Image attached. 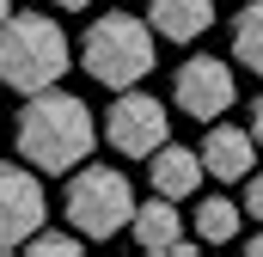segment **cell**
Instances as JSON below:
<instances>
[{"label":"cell","instance_id":"cell-6","mask_svg":"<svg viewBox=\"0 0 263 257\" xmlns=\"http://www.w3.org/2000/svg\"><path fill=\"white\" fill-rule=\"evenodd\" d=\"M233 98H239L233 62H220V56H190V62H178V74H172V104H178V111H190L196 123L227 117V111H233Z\"/></svg>","mask_w":263,"mask_h":257},{"label":"cell","instance_id":"cell-15","mask_svg":"<svg viewBox=\"0 0 263 257\" xmlns=\"http://www.w3.org/2000/svg\"><path fill=\"white\" fill-rule=\"evenodd\" d=\"M239 214H251V221L263 227V172H251V178H245V202H239Z\"/></svg>","mask_w":263,"mask_h":257},{"label":"cell","instance_id":"cell-5","mask_svg":"<svg viewBox=\"0 0 263 257\" xmlns=\"http://www.w3.org/2000/svg\"><path fill=\"white\" fill-rule=\"evenodd\" d=\"M104 141H110V153H123V159H147L153 147L172 141L165 104L147 98V92H135V86H123L117 104H110V117H104Z\"/></svg>","mask_w":263,"mask_h":257},{"label":"cell","instance_id":"cell-16","mask_svg":"<svg viewBox=\"0 0 263 257\" xmlns=\"http://www.w3.org/2000/svg\"><path fill=\"white\" fill-rule=\"evenodd\" d=\"M251 141L263 147V92H257V104H251Z\"/></svg>","mask_w":263,"mask_h":257},{"label":"cell","instance_id":"cell-4","mask_svg":"<svg viewBox=\"0 0 263 257\" xmlns=\"http://www.w3.org/2000/svg\"><path fill=\"white\" fill-rule=\"evenodd\" d=\"M67 227L80 239H110L123 233L135 214V190L117 166H73V184H67Z\"/></svg>","mask_w":263,"mask_h":257},{"label":"cell","instance_id":"cell-11","mask_svg":"<svg viewBox=\"0 0 263 257\" xmlns=\"http://www.w3.org/2000/svg\"><path fill=\"white\" fill-rule=\"evenodd\" d=\"M147 25L159 43H196L214 25V0H147Z\"/></svg>","mask_w":263,"mask_h":257},{"label":"cell","instance_id":"cell-1","mask_svg":"<svg viewBox=\"0 0 263 257\" xmlns=\"http://www.w3.org/2000/svg\"><path fill=\"white\" fill-rule=\"evenodd\" d=\"M98 147V123H92V104L73 98L62 86H43V92H25V111H18V159H31L37 172H73L86 166Z\"/></svg>","mask_w":263,"mask_h":257},{"label":"cell","instance_id":"cell-12","mask_svg":"<svg viewBox=\"0 0 263 257\" xmlns=\"http://www.w3.org/2000/svg\"><path fill=\"white\" fill-rule=\"evenodd\" d=\"M233 62L263 74V0H245L233 12Z\"/></svg>","mask_w":263,"mask_h":257},{"label":"cell","instance_id":"cell-7","mask_svg":"<svg viewBox=\"0 0 263 257\" xmlns=\"http://www.w3.org/2000/svg\"><path fill=\"white\" fill-rule=\"evenodd\" d=\"M49 202H43V184H37V166H0V251L25 245L37 227H43Z\"/></svg>","mask_w":263,"mask_h":257},{"label":"cell","instance_id":"cell-18","mask_svg":"<svg viewBox=\"0 0 263 257\" xmlns=\"http://www.w3.org/2000/svg\"><path fill=\"white\" fill-rule=\"evenodd\" d=\"M55 6H67V12H80V6H98V0H55Z\"/></svg>","mask_w":263,"mask_h":257},{"label":"cell","instance_id":"cell-14","mask_svg":"<svg viewBox=\"0 0 263 257\" xmlns=\"http://www.w3.org/2000/svg\"><path fill=\"white\" fill-rule=\"evenodd\" d=\"M25 245H31V257H80L86 239H80V233H49V227H37Z\"/></svg>","mask_w":263,"mask_h":257},{"label":"cell","instance_id":"cell-19","mask_svg":"<svg viewBox=\"0 0 263 257\" xmlns=\"http://www.w3.org/2000/svg\"><path fill=\"white\" fill-rule=\"evenodd\" d=\"M6 12H12V0H0V19H6Z\"/></svg>","mask_w":263,"mask_h":257},{"label":"cell","instance_id":"cell-13","mask_svg":"<svg viewBox=\"0 0 263 257\" xmlns=\"http://www.w3.org/2000/svg\"><path fill=\"white\" fill-rule=\"evenodd\" d=\"M196 239H202V245H227V239H239V202H227V196L196 202Z\"/></svg>","mask_w":263,"mask_h":257},{"label":"cell","instance_id":"cell-3","mask_svg":"<svg viewBox=\"0 0 263 257\" xmlns=\"http://www.w3.org/2000/svg\"><path fill=\"white\" fill-rule=\"evenodd\" d=\"M153 62H159L153 25L135 19V12H98V19L86 25V37H80V67H86L98 86H110V92L141 86V80L153 74Z\"/></svg>","mask_w":263,"mask_h":257},{"label":"cell","instance_id":"cell-17","mask_svg":"<svg viewBox=\"0 0 263 257\" xmlns=\"http://www.w3.org/2000/svg\"><path fill=\"white\" fill-rule=\"evenodd\" d=\"M245 251H251V257H263V233H251V239H245Z\"/></svg>","mask_w":263,"mask_h":257},{"label":"cell","instance_id":"cell-8","mask_svg":"<svg viewBox=\"0 0 263 257\" xmlns=\"http://www.w3.org/2000/svg\"><path fill=\"white\" fill-rule=\"evenodd\" d=\"M129 233H135L141 251H159V257H196V245H202V239L184 233V214L172 208V196H159V190H153V202H135Z\"/></svg>","mask_w":263,"mask_h":257},{"label":"cell","instance_id":"cell-2","mask_svg":"<svg viewBox=\"0 0 263 257\" xmlns=\"http://www.w3.org/2000/svg\"><path fill=\"white\" fill-rule=\"evenodd\" d=\"M67 62H73V43L49 12H6L0 19V86H12V92L62 86Z\"/></svg>","mask_w":263,"mask_h":257},{"label":"cell","instance_id":"cell-9","mask_svg":"<svg viewBox=\"0 0 263 257\" xmlns=\"http://www.w3.org/2000/svg\"><path fill=\"white\" fill-rule=\"evenodd\" d=\"M202 153V172L208 178H220V184H245L251 178V159H257V141H251V128H233V123H208V141L196 147Z\"/></svg>","mask_w":263,"mask_h":257},{"label":"cell","instance_id":"cell-10","mask_svg":"<svg viewBox=\"0 0 263 257\" xmlns=\"http://www.w3.org/2000/svg\"><path fill=\"white\" fill-rule=\"evenodd\" d=\"M147 178H153V190H159V196L184 202V196L202 190V153H196V147L165 141V147H153V153H147Z\"/></svg>","mask_w":263,"mask_h":257}]
</instances>
